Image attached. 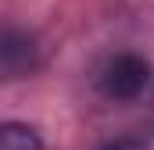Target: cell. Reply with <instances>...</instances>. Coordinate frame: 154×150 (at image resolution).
I'll return each instance as SVG.
<instances>
[{"mask_svg":"<svg viewBox=\"0 0 154 150\" xmlns=\"http://www.w3.org/2000/svg\"><path fill=\"white\" fill-rule=\"evenodd\" d=\"M104 150H143V143H136V140H115V143H108Z\"/></svg>","mask_w":154,"mask_h":150,"instance_id":"cell-4","label":"cell"},{"mask_svg":"<svg viewBox=\"0 0 154 150\" xmlns=\"http://www.w3.org/2000/svg\"><path fill=\"white\" fill-rule=\"evenodd\" d=\"M0 150H43V140L32 125L0 122Z\"/></svg>","mask_w":154,"mask_h":150,"instance_id":"cell-3","label":"cell"},{"mask_svg":"<svg viewBox=\"0 0 154 150\" xmlns=\"http://www.w3.org/2000/svg\"><path fill=\"white\" fill-rule=\"evenodd\" d=\"M151 82V61L140 54H118L108 61V68L100 75V86L108 97L115 100H136Z\"/></svg>","mask_w":154,"mask_h":150,"instance_id":"cell-1","label":"cell"},{"mask_svg":"<svg viewBox=\"0 0 154 150\" xmlns=\"http://www.w3.org/2000/svg\"><path fill=\"white\" fill-rule=\"evenodd\" d=\"M39 46L36 39L14 25H0V79H22L36 72Z\"/></svg>","mask_w":154,"mask_h":150,"instance_id":"cell-2","label":"cell"}]
</instances>
